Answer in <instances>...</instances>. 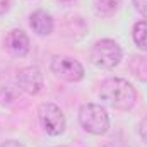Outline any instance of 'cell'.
<instances>
[{
    "label": "cell",
    "instance_id": "cell-1",
    "mask_svg": "<svg viewBox=\"0 0 147 147\" xmlns=\"http://www.w3.org/2000/svg\"><path fill=\"white\" fill-rule=\"evenodd\" d=\"M99 98L115 110L128 111L135 106L137 91L128 80L120 79V77H111L101 84Z\"/></svg>",
    "mask_w": 147,
    "mask_h": 147
},
{
    "label": "cell",
    "instance_id": "cell-2",
    "mask_svg": "<svg viewBox=\"0 0 147 147\" xmlns=\"http://www.w3.org/2000/svg\"><path fill=\"white\" fill-rule=\"evenodd\" d=\"M79 123L86 132L92 135H105L110 128V116L101 105L87 103L79 110Z\"/></svg>",
    "mask_w": 147,
    "mask_h": 147
},
{
    "label": "cell",
    "instance_id": "cell-3",
    "mask_svg": "<svg viewBox=\"0 0 147 147\" xmlns=\"http://www.w3.org/2000/svg\"><path fill=\"white\" fill-rule=\"evenodd\" d=\"M123 57V51L120 48V45L113 39H99L94 43L92 50H91V62L105 70H111L115 69L120 60Z\"/></svg>",
    "mask_w": 147,
    "mask_h": 147
},
{
    "label": "cell",
    "instance_id": "cell-4",
    "mask_svg": "<svg viewBox=\"0 0 147 147\" xmlns=\"http://www.w3.org/2000/svg\"><path fill=\"white\" fill-rule=\"evenodd\" d=\"M38 118L39 123L43 127V130L51 135V137H58L65 132V116L62 110L53 105V103H43L38 108Z\"/></svg>",
    "mask_w": 147,
    "mask_h": 147
},
{
    "label": "cell",
    "instance_id": "cell-5",
    "mask_svg": "<svg viewBox=\"0 0 147 147\" xmlns=\"http://www.w3.org/2000/svg\"><path fill=\"white\" fill-rule=\"evenodd\" d=\"M50 69L58 79L67 82H79L84 79V74H86L80 62L67 55H55L51 58Z\"/></svg>",
    "mask_w": 147,
    "mask_h": 147
},
{
    "label": "cell",
    "instance_id": "cell-6",
    "mask_svg": "<svg viewBox=\"0 0 147 147\" xmlns=\"http://www.w3.org/2000/svg\"><path fill=\"white\" fill-rule=\"evenodd\" d=\"M17 86L26 94H31V96L39 94L43 86H45V79H43L41 70L36 65H29V67L21 69L17 72Z\"/></svg>",
    "mask_w": 147,
    "mask_h": 147
},
{
    "label": "cell",
    "instance_id": "cell-7",
    "mask_svg": "<svg viewBox=\"0 0 147 147\" xmlns=\"http://www.w3.org/2000/svg\"><path fill=\"white\" fill-rule=\"evenodd\" d=\"M5 50L14 58H24L31 50V43H29L28 34L22 29L9 31L7 36H5Z\"/></svg>",
    "mask_w": 147,
    "mask_h": 147
},
{
    "label": "cell",
    "instance_id": "cell-8",
    "mask_svg": "<svg viewBox=\"0 0 147 147\" xmlns=\"http://www.w3.org/2000/svg\"><path fill=\"white\" fill-rule=\"evenodd\" d=\"M29 26H31V29L36 33L38 36H48V34L53 33L55 22H53V17L48 12H45V10H34L29 16Z\"/></svg>",
    "mask_w": 147,
    "mask_h": 147
},
{
    "label": "cell",
    "instance_id": "cell-9",
    "mask_svg": "<svg viewBox=\"0 0 147 147\" xmlns=\"http://www.w3.org/2000/svg\"><path fill=\"white\" fill-rule=\"evenodd\" d=\"M128 70L132 75L140 80V82H147V57L142 55H134L128 60Z\"/></svg>",
    "mask_w": 147,
    "mask_h": 147
},
{
    "label": "cell",
    "instance_id": "cell-10",
    "mask_svg": "<svg viewBox=\"0 0 147 147\" xmlns=\"http://www.w3.org/2000/svg\"><path fill=\"white\" fill-rule=\"evenodd\" d=\"M121 0H94V9L101 17H111L120 9Z\"/></svg>",
    "mask_w": 147,
    "mask_h": 147
},
{
    "label": "cell",
    "instance_id": "cell-11",
    "mask_svg": "<svg viewBox=\"0 0 147 147\" xmlns=\"http://www.w3.org/2000/svg\"><path fill=\"white\" fill-rule=\"evenodd\" d=\"M132 36H134V41H135L137 48H140L142 51H147V21L135 22Z\"/></svg>",
    "mask_w": 147,
    "mask_h": 147
},
{
    "label": "cell",
    "instance_id": "cell-12",
    "mask_svg": "<svg viewBox=\"0 0 147 147\" xmlns=\"http://www.w3.org/2000/svg\"><path fill=\"white\" fill-rule=\"evenodd\" d=\"M132 2H134L135 10H137L142 17L147 19V0H132Z\"/></svg>",
    "mask_w": 147,
    "mask_h": 147
},
{
    "label": "cell",
    "instance_id": "cell-13",
    "mask_svg": "<svg viewBox=\"0 0 147 147\" xmlns=\"http://www.w3.org/2000/svg\"><path fill=\"white\" fill-rule=\"evenodd\" d=\"M139 132H140V137H142V140L147 144V118H144V120L139 123Z\"/></svg>",
    "mask_w": 147,
    "mask_h": 147
},
{
    "label": "cell",
    "instance_id": "cell-14",
    "mask_svg": "<svg viewBox=\"0 0 147 147\" xmlns=\"http://www.w3.org/2000/svg\"><path fill=\"white\" fill-rule=\"evenodd\" d=\"M12 5V0H0V16H3L5 12H9Z\"/></svg>",
    "mask_w": 147,
    "mask_h": 147
},
{
    "label": "cell",
    "instance_id": "cell-15",
    "mask_svg": "<svg viewBox=\"0 0 147 147\" xmlns=\"http://www.w3.org/2000/svg\"><path fill=\"white\" fill-rule=\"evenodd\" d=\"M0 147H24L21 142H17V140H7V142H3Z\"/></svg>",
    "mask_w": 147,
    "mask_h": 147
},
{
    "label": "cell",
    "instance_id": "cell-16",
    "mask_svg": "<svg viewBox=\"0 0 147 147\" xmlns=\"http://www.w3.org/2000/svg\"><path fill=\"white\" fill-rule=\"evenodd\" d=\"M62 2H74V0H62Z\"/></svg>",
    "mask_w": 147,
    "mask_h": 147
}]
</instances>
